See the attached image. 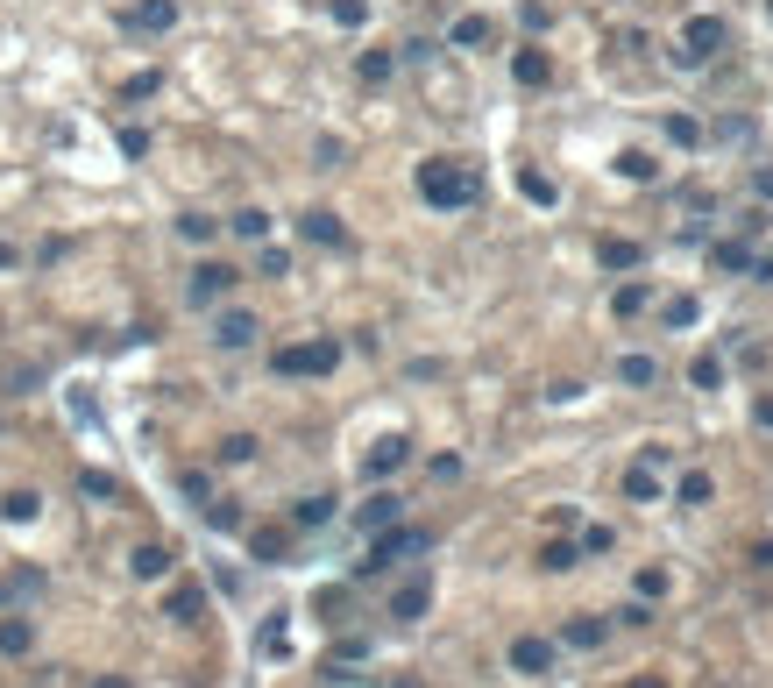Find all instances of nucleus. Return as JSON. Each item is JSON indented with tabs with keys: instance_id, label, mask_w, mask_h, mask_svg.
Segmentation results:
<instances>
[{
	"instance_id": "obj_1",
	"label": "nucleus",
	"mask_w": 773,
	"mask_h": 688,
	"mask_svg": "<svg viewBox=\"0 0 773 688\" xmlns=\"http://www.w3.org/2000/svg\"><path fill=\"white\" fill-rule=\"evenodd\" d=\"M476 192H483V178L461 164V157H426V164H419V199H426V206H440V213L476 206Z\"/></svg>"
},
{
	"instance_id": "obj_2",
	"label": "nucleus",
	"mask_w": 773,
	"mask_h": 688,
	"mask_svg": "<svg viewBox=\"0 0 773 688\" xmlns=\"http://www.w3.org/2000/svg\"><path fill=\"white\" fill-rule=\"evenodd\" d=\"M433 540H426V525H383V532H369V561H355V575L369 582V575H383V568H398V561H412V554H426Z\"/></svg>"
},
{
	"instance_id": "obj_3",
	"label": "nucleus",
	"mask_w": 773,
	"mask_h": 688,
	"mask_svg": "<svg viewBox=\"0 0 773 688\" xmlns=\"http://www.w3.org/2000/svg\"><path fill=\"white\" fill-rule=\"evenodd\" d=\"M270 369H277V376H334V369H341V341H334V334H320V341H291V348L270 355Z\"/></svg>"
},
{
	"instance_id": "obj_4",
	"label": "nucleus",
	"mask_w": 773,
	"mask_h": 688,
	"mask_svg": "<svg viewBox=\"0 0 773 688\" xmlns=\"http://www.w3.org/2000/svg\"><path fill=\"white\" fill-rule=\"evenodd\" d=\"M731 43V29L717 22V15H688V29H681V64H703V57H717Z\"/></svg>"
},
{
	"instance_id": "obj_5",
	"label": "nucleus",
	"mask_w": 773,
	"mask_h": 688,
	"mask_svg": "<svg viewBox=\"0 0 773 688\" xmlns=\"http://www.w3.org/2000/svg\"><path fill=\"white\" fill-rule=\"evenodd\" d=\"M504 660H511V674H532V681H539V674H554V660H561V646H554V639H539V632H518Z\"/></svg>"
},
{
	"instance_id": "obj_6",
	"label": "nucleus",
	"mask_w": 773,
	"mask_h": 688,
	"mask_svg": "<svg viewBox=\"0 0 773 688\" xmlns=\"http://www.w3.org/2000/svg\"><path fill=\"white\" fill-rule=\"evenodd\" d=\"M121 29H128V36H164V29H178V0H135V8L121 15Z\"/></svg>"
},
{
	"instance_id": "obj_7",
	"label": "nucleus",
	"mask_w": 773,
	"mask_h": 688,
	"mask_svg": "<svg viewBox=\"0 0 773 688\" xmlns=\"http://www.w3.org/2000/svg\"><path fill=\"white\" fill-rule=\"evenodd\" d=\"M235 284H242V270H235V263H199L185 291H192V305H220V298L235 291Z\"/></svg>"
},
{
	"instance_id": "obj_8",
	"label": "nucleus",
	"mask_w": 773,
	"mask_h": 688,
	"mask_svg": "<svg viewBox=\"0 0 773 688\" xmlns=\"http://www.w3.org/2000/svg\"><path fill=\"white\" fill-rule=\"evenodd\" d=\"M256 313H242V305H227V313L213 320V348H227V355H235V348H256Z\"/></svg>"
},
{
	"instance_id": "obj_9",
	"label": "nucleus",
	"mask_w": 773,
	"mask_h": 688,
	"mask_svg": "<svg viewBox=\"0 0 773 688\" xmlns=\"http://www.w3.org/2000/svg\"><path fill=\"white\" fill-rule=\"evenodd\" d=\"M164 618L171 625H206V589L199 582H171L164 589Z\"/></svg>"
},
{
	"instance_id": "obj_10",
	"label": "nucleus",
	"mask_w": 773,
	"mask_h": 688,
	"mask_svg": "<svg viewBox=\"0 0 773 688\" xmlns=\"http://www.w3.org/2000/svg\"><path fill=\"white\" fill-rule=\"evenodd\" d=\"M426 610H433V582H426V575H412V582L391 589V618H398V625H419Z\"/></svg>"
},
{
	"instance_id": "obj_11",
	"label": "nucleus",
	"mask_w": 773,
	"mask_h": 688,
	"mask_svg": "<svg viewBox=\"0 0 773 688\" xmlns=\"http://www.w3.org/2000/svg\"><path fill=\"white\" fill-rule=\"evenodd\" d=\"M405 462H412V440H405V433H383V440L369 447V462H362V469H369V476L383 483V476H398Z\"/></svg>"
},
{
	"instance_id": "obj_12",
	"label": "nucleus",
	"mask_w": 773,
	"mask_h": 688,
	"mask_svg": "<svg viewBox=\"0 0 773 688\" xmlns=\"http://www.w3.org/2000/svg\"><path fill=\"white\" fill-rule=\"evenodd\" d=\"M298 235L305 242H320V249H348V227H341V213H327V206H313L298 220Z\"/></svg>"
},
{
	"instance_id": "obj_13",
	"label": "nucleus",
	"mask_w": 773,
	"mask_h": 688,
	"mask_svg": "<svg viewBox=\"0 0 773 688\" xmlns=\"http://www.w3.org/2000/svg\"><path fill=\"white\" fill-rule=\"evenodd\" d=\"M249 554H256L263 568H277V561L291 554V525H256V532H249Z\"/></svg>"
},
{
	"instance_id": "obj_14",
	"label": "nucleus",
	"mask_w": 773,
	"mask_h": 688,
	"mask_svg": "<svg viewBox=\"0 0 773 688\" xmlns=\"http://www.w3.org/2000/svg\"><path fill=\"white\" fill-rule=\"evenodd\" d=\"M398 518H405V497H391V490H376V497L355 511V525H362V532H383V525H398Z\"/></svg>"
},
{
	"instance_id": "obj_15",
	"label": "nucleus",
	"mask_w": 773,
	"mask_h": 688,
	"mask_svg": "<svg viewBox=\"0 0 773 688\" xmlns=\"http://www.w3.org/2000/svg\"><path fill=\"white\" fill-rule=\"evenodd\" d=\"M128 575H135V582H164V575H171V547H157V540L135 547V554H128Z\"/></svg>"
},
{
	"instance_id": "obj_16",
	"label": "nucleus",
	"mask_w": 773,
	"mask_h": 688,
	"mask_svg": "<svg viewBox=\"0 0 773 688\" xmlns=\"http://www.w3.org/2000/svg\"><path fill=\"white\" fill-rule=\"evenodd\" d=\"M625 497H632V504H660V497H667V490H660V469H653V462H632V469H625Z\"/></svg>"
},
{
	"instance_id": "obj_17",
	"label": "nucleus",
	"mask_w": 773,
	"mask_h": 688,
	"mask_svg": "<svg viewBox=\"0 0 773 688\" xmlns=\"http://www.w3.org/2000/svg\"><path fill=\"white\" fill-rule=\"evenodd\" d=\"M511 79H518V86H547V79H554V57H547V50H518V57H511Z\"/></svg>"
},
{
	"instance_id": "obj_18",
	"label": "nucleus",
	"mask_w": 773,
	"mask_h": 688,
	"mask_svg": "<svg viewBox=\"0 0 773 688\" xmlns=\"http://www.w3.org/2000/svg\"><path fill=\"white\" fill-rule=\"evenodd\" d=\"M596 263H603V270H639V242L603 235V242H596Z\"/></svg>"
},
{
	"instance_id": "obj_19",
	"label": "nucleus",
	"mask_w": 773,
	"mask_h": 688,
	"mask_svg": "<svg viewBox=\"0 0 773 688\" xmlns=\"http://www.w3.org/2000/svg\"><path fill=\"white\" fill-rule=\"evenodd\" d=\"M617 384L653 391V384H660V362H653V355H625V362H617Z\"/></svg>"
},
{
	"instance_id": "obj_20",
	"label": "nucleus",
	"mask_w": 773,
	"mask_h": 688,
	"mask_svg": "<svg viewBox=\"0 0 773 688\" xmlns=\"http://www.w3.org/2000/svg\"><path fill=\"white\" fill-rule=\"evenodd\" d=\"M603 632H610L603 618H568V625H561V646H575V653H589V646H603Z\"/></svg>"
},
{
	"instance_id": "obj_21",
	"label": "nucleus",
	"mask_w": 773,
	"mask_h": 688,
	"mask_svg": "<svg viewBox=\"0 0 773 688\" xmlns=\"http://www.w3.org/2000/svg\"><path fill=\"white\" fill-rule=\"evenodd\" d=\"M447 43H454V50H490V22H483V15H461V22L447 29Z\"/></svg>"
},
{
	"instance_id": "obj_22",
	"label": "nucleus",
	"mask_w": 773,
	"mask_h": 688,
	"mask_svg": "<svg viewBox=\"0 0 773 688\" xmlns=\"http://www.w3.org/2000/svg\"><path fill=\"white\" fill-rule=\"evenodd\" d=\"M29 646H36V625H29V618H0V653L22 660Z\"/></svg>"
},
{
	"instance_id": "obj_23",
	"label": "nucleus",
	"mask_w": 773,
	"mask_h": 688,
	"mask_svg": "<svg viewBox=\"0 0 773 688\" xmlns=\"http://www.w3.org/2000/svg\"><path fill=\"white\" fill-rule=\"evenodd\" d=\"M362 86H391V71H398V50H362Z\"/></svg>"
},
{
	"instance_id": "obj_24",
	"label": "nucleus",
	"mask_w": 773,
	"mask_h": 688,
	"mask_svg": "<svg viewBox=\"0 0 773 688\" xmlns=\"http://www.w3.org/2000/svg\"><path fill=\"white\" fill-rule=\"evenodd\" d=\"M518 192H525L532 206H561V185H554L547 171H518Z\"/></svg>"
},
{
	"instance_id": "obj_25",
	"label": "nucleus",
	"mask_w": 773,
	"mask_h": 688,
	"mask_svg": "<svg viewBox=\"0 0 773 688\" xmlns=\"http://www.w3.org/2000/svg\"><path fill=\"white\" fill-rule=\"evenodd\" d=\"M43 511V497L36 490H8V497H0V518H8V525H29Z\"/></svg>"
},
{
	"instance_id": "obj_26",
	"label": "nucleus",
	"mask_w": 773,
	"mask_h": 688,
	"mask_svg": "<svg viewBox=\"0 0 773 688\" xmlns=\"http://www.w3.org/2000/svg\"><path fill=\"white\" fill-rule=\"evenodd\" d=\"M582 561V547L575 540H547V547H539V568H547V575H568Z\"/></svg>"
},
{
	"instance_id": "obj_27",
	"label": "nucleus",
	"mask_w": 773,
	"mask_h": 688,
	"mask_svg": "<svg viewBox=\"0 0 773 688\" xmlns=\"http://www.w3.org/2000/svg\"><path fill=\"white\" fill-rule=\"evenodd\" d=\"M646 298H653V291H646V284L632 277V284H617V298H610V313H617V320H632V313H646Z\"/></svg>"
},
{
	"instance_id": "obj_28",
	"label": "nucleus",
	"mask_w": 773,
	"mask_h": 688,
	"mask_svg": "<svg viewBox=\"0 0 773 688\" xmlns=\"http://www.w3.org/2000/svg\"><path fill=\"white\" fill-rule=\"evenodd\" d=\"M227 227H235L242 242H263V235H270V213H263V206H242V213L227 220Z\"/></svg>"
},
{
	"instance_id": "obj_29",
	"label": "nucleus",
	"mask_w": 773,
	"mask_h": 688,
	"mask_svg": "<svg viewBox=\"0 0 773 688\" xmlns=\"http://www.w3.org/2000/svg\"><path fill=\"white\" fill-rule=\"evenodd\" d=\"M178 235H185V242H199V249H206V242H213V235H220V220H213V213H178Z\"/></svg>"
},
{
	"instance_id": "obj_30",
	"label": "nucleus",
	"mask_w": 773,
	"mask_h": 688,
	"mask_svg": "<svg viewBox=\"0 0 773 688\" xmlns=\"http://www.w3.org/2000/svg\"><path fill=\"white\" fill-rule=\"evenodd\" d=\"M674 504H710V469H688L674 483Z\"/></svg>"
},
{
	"instance_id": "obj_31",
	"label": "nucleus",
	"mask_w": 773,
	"mask_h": 688,
	"mask_svg": "<svg viewBox=\"0 0 773 688\" xmlns=\"http://www.w3.org/2000/svg\"><path fill=\"white\" fill-rule=\"evenodd\" d=\"M206 525H213V532H235V525H242V504H235V497H206Z\"/></svg>"
},
{
	"instance_id": "obj_32",
	"label": "nucleus",
	"mask_w": 773,
	"mask_h": 688,
	"mask_svg": "<svg viewBox=\"0 0 773 688\" xmlns=\"http://www.w3.org/2000/svg\"><path fill=\"white\" fill-rule=\"evenodd\" d=\"M688 384H695V391H724V362H717V355H695Z\"/></svg>"
},
{
	"instance_id": "obj_33",
	"label": "nucleus",
	"mask_w": 773,
	"mask_h": 688,
	"mask_svg": "<svg viewBox=\"0 0 773 688\" xmlns=\"http://www.w3.org/2000/svg\"><path fill=\"white\" fill-rule=\"evenodd\" d=\"M710 263H717V270H738V277L752 270V256H745V242H710Z\"/></svg>"
},
{
	"instance_id": "obj_34",
	"label": "nucleus",
	"mask_w": 773,
	"mask_h": 688,
	"mask_svg": "<svg viewBox=\"0 0 773 688\" xmlns=\"http://www.w3.org/2000/svg\"><path fill=\"white\" fill-rule=\"evenodd\" d=\"M617 171H625L632 185H646V178H660V164L646 157V149H625V157H617Z\"/></svg>"
},
{
	"instance_id": "obj_35",
	"label": "nucleus",
	"mask_w": 773,
	"mask_h": 688,
	"mask_svg": "<svg viewBox=\"0 0 773 688\" xmlns=\"http://www.w3.org/2000/svg\"><path fill=\"white\" fill-rule=\"evenodd\" d=\"M334 518V497H305V504H291V525H327Z\"/></svg>"
},
{
	"instance_id": "obj_36",
	"label": "nucleus",
	"mask_w": 773,
	"mask_h": 688,
	"mask_svg": "<svg viewBox=\"0 0 773 688\" xmlns=\"http://www.w3.org/2000/svg\"><path fill=\"white\" fill-rule=\"evenodd\" d=\"M220 462H227V469L256 462V440H249V433H227V440H220Z\"/></svg>"
},
{
	"instance_id": "obj_37",
	"label": "nucleus",
	"mask_w": 773,
	"mask_h": 688,
	"mask_svg": "<svg viewBox=\"0 0 773 688\" xmlns=\"http://www.w3.org/2000/svg\"><path fill=\"white\" fill-rule=\"evenodd\" d=\"M79 490H86V497H100V504H114V497H121V483H114L107 469H86V476H79Z\"/></svg>"
},
{
	"instance_id": "obj_38",
	"label": "nucleus",
	"mask_w": 773,
	"mask_h": 688,
	"mask_svg": "<svg viewBox=\"0 0 773 688\" xmlns=\"http://www.w3.org/2000/svg\"><path fill=\"white\" fill-rule=\"evenodd\" d=\"M157 86H164V79H157V71H135V79H128V86H121V100H128V107H135V100H149V93H157Z\"/></svg>"
},
{
	"instance_id": "obj_39",
	"label": "nucleus",
	"mask_w": 773,
	"mask_h": 688,
	"mask_svg": "<svg viewBox=\"0 0 773 688\" xmlns=\"http://www.w3.org/2000/svg\"><path fill=\"white\" fill-rule=\"evenodd\" d=\"M660 320H667V327H695V298H667Z\"/></svg>"
},
{
	"instance_id": "obj_40",
	"label": "nucleus",
	"mask_w": 773,
	"mask_h": 688,
	"mask_svg": "<svg viewBox=\"0 0 773 688\" xmlns=\"http://www.w3.org/2000/svg\"><path fill=\"white\" fill-rule=\"evenodd\" d=\"M334 22H341V29H362V22H369V0H334Z\"/></svg>"
},
{
	"instance_id": "obj_41",
	"label": "nucleus",
	"mask_w": 773,
	"mask_h": 688,
	"mask_svg": "<svg viewBox=\"0 0 773 688\" xmlns=\"http://www.w3.org/2000/svg\"><path fill=\"white\" fill-rule=\"evenodd\" d=\"M667 135H674V142H681V149H695V142H703V128H695V121H688V114H667Z\"/></svg>"
},
{
	"instance_id": "obj_42",
	"label": "nucleus",
	"mask_w": 773,
	"mask_h": 688,
	"mask_svg": "<svg viewBox=\"0 0 773 688\" xmlns=\"http://www.w3.org/2000/svg\"><path fill=\"white\" fill-rule=\"evenodd\" d=\"M610 547H617L610 525H589V532H582V554H610Z\"/></svg>"
},
{
	"instance_id": "obj_43",
	"label": "nucleus",
	"mask_w": 773,
	"mask_h": 688,
	"mask_svg": "<svg viewBox=\"0 0 773 688\" xmlns=\"http://www.w3.org/2000/svg\"><path fill=\"white\" fill-rule=\"evenodd\" d=\"M256 270H263V277H284V270H291V256H284V249H263V256H256Z\"/></svg>"
},
{
	"instance_id": "obj_44",
	"label": "nucleus",
	"mask_w": 773,
	"mask_h": 688,
	"mask_svg": "<svg viewBox=\"0 0 773 688\" xmlns=\"http://www.w3.org/2000/svg\"><path fill=\"white\" fill-rule=\"evenodd\" d=\"M121 157H149V135L142 128H121Z\"/></svg>"
},
{
	"instance_id": "obj_45",
	"label": "nucleus",
	"mask_w": 773,
	"mask_h": 688,
	"mask_svg": "<svg viewBox=\"0 0 773 688\" xmlns=\"http://www.w3.org/2000/svg\"><path fill=\"white\" fill-rule=\"evenodd\" d=\"M426 50H433V43H426V36H412V43H398V64H426Z\"/></svg>"
},
{
	"instance_id": "obj_46",
	"label": "nucleus",
	"mask_w": 773,
	"mask_h": 688,
	"mask_svg": "<svg viewBox=\"0 0 773 688\" xmlns=\"http://www.w3.org/2000/svg\"><path fill=\"white\" fill-rule=\"evenodd\" d=\"M752 192H759V199L773 206V164H759V171H752Z\"/></svg>"
},
{
	"instance_id": "obj_47",
	"label": "nucleus",
	"mask_w": 773,
	"mask_h": 688,
	"mask_svg": "<svg viewBox=\"0 0 773 688\" xmlns=\"http://www.w3.org/2000/svg\"><path fill=\"white\" fill-rule=\"evenodd\" d=\"M752 419H759V426L773 433V398H759V405H752Z\"/></svg>"
},
{
	"instance_id": "obj_48",
	"label": "nucleus",
	"mask_w": 773,
	"mask_h": 688,
	"mask_svg": "<svg viewBox=\"0 0 773 688\" xmlns=\"http://www.w3.org/2000/svg\"><path fill=\"white\" fill-rule=\"evenodd\" d=\"M625 688H667V681H660V674H632Z\"/></svg>"
},
{
	"instance_id": "obj_49",
	"label": "nucleus",
	"mask_w": 773,
	"mask_h": 688,
	"mask_svg": "<svg viewBox=\"0 0 773 688\" xmlns=\"http://www.w3.org/2000/svg\"><path fill=\"white\" fill-rule=\"evenodd\" d=\"M93 688H135V681H121V674H100V681H93Z\"/></svg>"
}]
</instances>
